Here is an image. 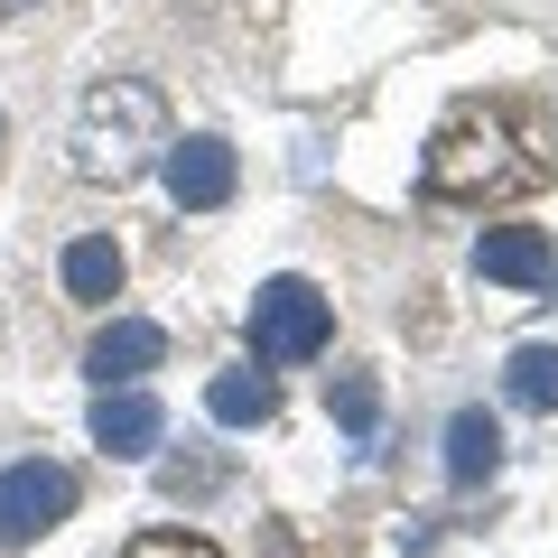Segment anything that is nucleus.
Returning <instances> with one entry per match:
<instances>
[{"label":"nucleus","mask_w":558,"mask_h":558,"mask_svg":"<svg viewBox=\"0 0 558 558\" xmlns=\"http://www.w3.org/2000/svg\"><path fill=\"white\" fill-rule=\"evenodd\" d=\"M549 178V159L531 149V121L521 102H447L438 131H428V159H418V186L438 205H502V196H531Z\"/></svg>","instance_id":"1"},{"label":"nucleus","mask_w":558,"mask_h":558,"mask_svg":"<svg viewBox=\"0 0 558 558\" xmlns=\"http://www.w3.org/2000/svg\"><path fill=\"white\" fill-rule=\"evenodd\" d=\"M168 94L149 75H102L94 94L75 102V131H65V159H75L84 186H131L168 159Z\"/></svg>","instance_id":"2"},{"label":"nucleus","mask_w":558,"mask_h":558,"mask_svg":"<svg viewBox=\"0 0 558 558\" xmlns=\"http://www.w3.org/2000/svg\"><path fill=\"white\" fill-rule=\"evenodd\" d=\"M326 336H336V307H326L317 279H260V299H252V354L260 363H307L326 354Z\"/></svg>","instance_id":"3"},{"label":"nucleus","mask_w":558,"mask_h":558,"mask_svg":"<svg viewBox=\"0 0 558 558\" xmlns=\"http://www.w3.org/2000/svg\"><path fill=\"white\" fill-rule=\"evenodd\" d=\"M75 465L57 457H28V465H0V549H28V539H47L65 512H75Z\"/></svg>","instance_id":"4"},{"label":"nucleus","mask_w":558,"mask_h":558,"mask_svg":"<svg viewBox=\"0 0 558 558\" xmlns=\"http://www.w3.org/2000/svg\"><path fill=\"white\" fill-rule=\"evenodd\" d=\"M159 178H168V196H178V215H215V205H233V186H242V159H233V140L196 131V140H168Z\"/></svg>","instance_id":"5"},{"label":"nucleus","mask_w":558,"mask_h":558,"mask_svg":"<svg viewBox=\"0 0 558 558\" xmlns=\"http://www.w3.org/2000/svg\"><path fill=\"white\" fill-rule=\"evenodd\" d=\"M159 438H168L159 391H140V381H112V391H94V447H102V457H149Z\"/></svg>","instance_id":"6"},{"label":"nucleus","mask_w":558,"mask_h":558,"mask_svg":"<svg viewBox=\"0 0 558 558\" xmlns=\"http://www.w3.org/2000/svg\"><path fill=\"white\" fill-rule=\"evenodd\" d=\"M475 270L502 279V289H549V279H558V252H549L539 223H494V233L475 242Z\"/></svg>","instance_id":"7"},{"label":"nucleus","mask_w":558,"mask_h":558,"mask_svg":"<svg viewBox=\"0 0 558 558\" xmlns=\"http://www.w3.org/2000/svg\"><path fill=\"white\" fill-rule=\"evenodd\" d=\"M168 336L149 317H112L94 344H84V373H94V391H112V381H140V373H159Z\"/></svg>","instance_id":"8"},{"label":"nucleus","mask_w":558,"mask_h":558,"mask_svg":"<svg viewBox=\"0 0 558 558\" xmlns=\"http://www.w3.org/2000/svg\"><path fill=\"white\" fill-rule=\"evenodd\" d=\"M494 465H502L494 410H457L447 418V484H494Z\"/></svg>","instance_id":"9"},{"label":"nucleus","mask_w":558,"mask_h":558,"mask_svg":"<svg viewBox=\"0 0 558 558\" xmlns=\"http://www.w3.org/2000/svg\"><path fill=\"white\" fill-rule=\"evenodd\" d=\"M205 410H215L223 428H270L279 418V381L270 373H215L205 381Z\"/></svg>","instance_id":"10"},{"label":"nucleus","mask_w":558,"mask_h":558,"mask_svg":"<svg viewBox=\"0 0 558 558\" xmlns=\"http://www.w3.org/2000/svg\"><path fill=\"white\" fill-rule=\"evenodd\" d=\"M65 299H84V307L121 299V242H112V233H84V242H65Z\"/></svg>","instance_id":"11"},{"label":"nucleus","mask_w":558,"mask_h":558,"mask_svg":"<svg viewBox=\"0 0 558 558\" xmlns=\"http://www.w3.org/2000/svg\"><path fill=\"white\" fill-rule=\"evenodd\" d=\"M502 400H512V410H558V344H512Z\"/></svg>","instance_id":"12"},{"label":"nucleus","mask_w":558,"mask_h":558,"mask_svg":"<svg viewBox=\"0 0 558 558\" xmlns=\"http://www.w3.org/2000/svg\"><path fill=\"white\" fill-rule=\"evenodd\" d=\"M326 410H336L344 438H373V428H381V391H373L363 373H336V381H326Z\"/></svg>","instance_id":"13"},{"label":"nucleus","mask_w":558,"mask_h":558,"mask_svg":"<svg viewBox=\"0 0 558 558\" xmlns=\"http://www.w3.org/2000/svg\"><path fill=\"white\" fill-rule=\"evenodd\" d=\"M121 558H223V549H215L205 531H140Z\"/></svg>","instance_id":"14"},{"label":"nucleus","mask_w":558,"mask_h":558,"mask_svg":"<svg viewBox=\"0 0 558 558\" xmlns=\"http://www.w3.org/2000/svg\"><path fill=\"white\" fill-rule=\"evenodd\" d=\"M20 10H38V0H0V20H20Z\"/></svg>","instance_id":"15"}]
</instances>
